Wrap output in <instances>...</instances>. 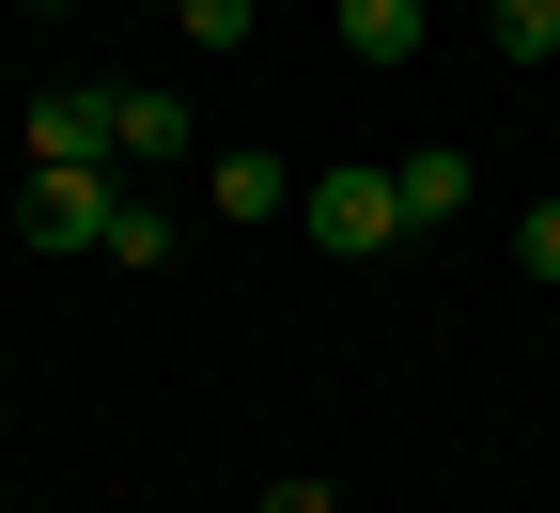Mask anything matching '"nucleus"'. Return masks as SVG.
<instances>
[{
  "mask_svg": "<svg viewBox=\"0 0 560 513\" xmlns=\"http://www.w3.org/2000/svg\"><path fill=\"white\" fill-rule=\"evenodd\" d=\"M514 265H529V280H560V187H545V202L514 218Z\"/></svg>",
  "mask_w": 560,
  "mask_h": 513,
  "instance_id": "10",
  "label": "nucleus"
},
{
  "mask_svg": "<svg viewBox=\"0 0 560 513\" xmlns=\"http://www.w3.org/2000/svg\"><path fill=\"white\" fill-rule=\"evenodd\" d=\"M296 218H312V249H327V265H359V249H389V234H405L389 172H359V156H342L327 187H296Z\"/></svg>",
  "mask_w": 560,
  "mask_h": 513,
  "instance_id": "1",
  "label": "nucleus"
},
{
  "mask_svg": "<svg viewBox=\"0 0 560 513\" xmlns=\"http://www.w3.org/2000/svg\"><path fill=\"white\" fill-rule=\"evenodd\" d=\"M32 16H62V0H32Z\"/></svg>",
  "mask_w": 560,
  "mask_h": 513,
  "instance_id": "12",
  "label": "nucleus"
},
{
  "mask_svg": "<svg viewBox=\"0 0 560 513\" xmlns=\"http://www.w3.org/2000/svg\"><path fill=\"white\" fill-rule=\"evenodd\" d=\"M32 172H109V94H32Z\"/></svg>",
  "mask_w": 560,
  "mask_h": 513,
  "instance_id": "4",
  "label": "nucleus"
},
{
  "mask_svg": "<svg viewBox=\"0 0 560 513\" xmlns=\"http://www.w3.org/2000/svg\"><path fill=\"white\" fill-rule=\"evenodd\" d=\"M499 62H560V0H499Z\"/></svg>",
  "mask_w": 560,
  "mask_h": 513,
  "instance_id": "8",
  "label": "nucleus"
},
{
  "mask_svg": "<svg viewBox=\"0 0 560 513\" xmlns=\"http://www.w3.org/2000/svg\"><path fill=\"white\" fill-rule=\"evenodd\" d=\"M109 218H125L109 172H32V187H16V234H32V249H109Z\"/></svg>",
  "mask_w": 560,
  "mask_h": 513,
  "instance_id": "2",
  "label": "nucleus"
},
{
  "mask_svg": "<svg viewBox=\"0 0 560 513\" xmlns=\"http://www.w3.org/2000/svg\"><path fill=\"white\" fill-rule=\"evenodd\" d=\"M219 218H296V172H280L265 140H234L219 156Z\"/></svg>",
  "mask_w": 560,
  "mask_h": 513,
  "instance_id": "6",
  "label": "nucleus"
},
{
  "mask_svg": "<svg viewBox=\"0 0 560 513\" xmlns=\"http://www.w3.org/2000/svg\"><path fill=\"white\" fill-rule=\"evenodd\" d=\"M249 16H265V0H172V32H187V47H249Z\"/></svg>",
  "mask_w": 560,
  "mask_h": 513,
  "instance_id": "9",
  "label": "nucleus"
},
{
  "mask_svg": "<svg viewBox=\"0 0 560 513\" xmlns=\"http://www.w3.org/2000/svg\"><path fill=\"white\" fill-rule=\"evenodd\" d=\"M265 513H342V498H327L312 467H280V482H265Z\"/></svg>",
  "mask_w": 560,
  "mask_h": 513,
  "instance_id": "11",
  "label": "nucleus"
},
{
  "mask_svg": "<svg viewBox=\"0 0 560 513\" xmlns=\"http://www.w3.org/2000/svg\"><path fill=\"white\" fill-rule=\"evenodd\" d=\"M109 156H125V172H172V156H202L187 94H109Z\"/></svg>",
  "mask_w": 560,
  "mask_h": 513,
  "instance_id": "3",
  "label": "nucleus"
},
{
  "mask_svg": "<svg viewBox=\"0 0 560 513\" xmlns=\"http://www.w3.org/2000/svg\"><path fill=\"white\" fill-rule=\"evenodd\" d=\"M389 202H405V234L467 218V140H420V156H389Z\"/></svg>",
  "mask_w": 560,
  "mask_h": 513,
  "instance_id": "5",
  "label": "nucleus"
},
{
  "mask_svg": "<svg viewBox=\"0 0 560 513\" xmlns=\"http://www.w3.org/2000/svg\"><path fill=\"white\" fill-rule=\"evenodd\" d=\"M342 47H359L374 79H389V62H420V0H342Z\"/></svg>",
  "mask_w": 560,
  "mask_h": 513,
  "instance_id": "7",
  "label": "nucleus"
}]
</instances>
